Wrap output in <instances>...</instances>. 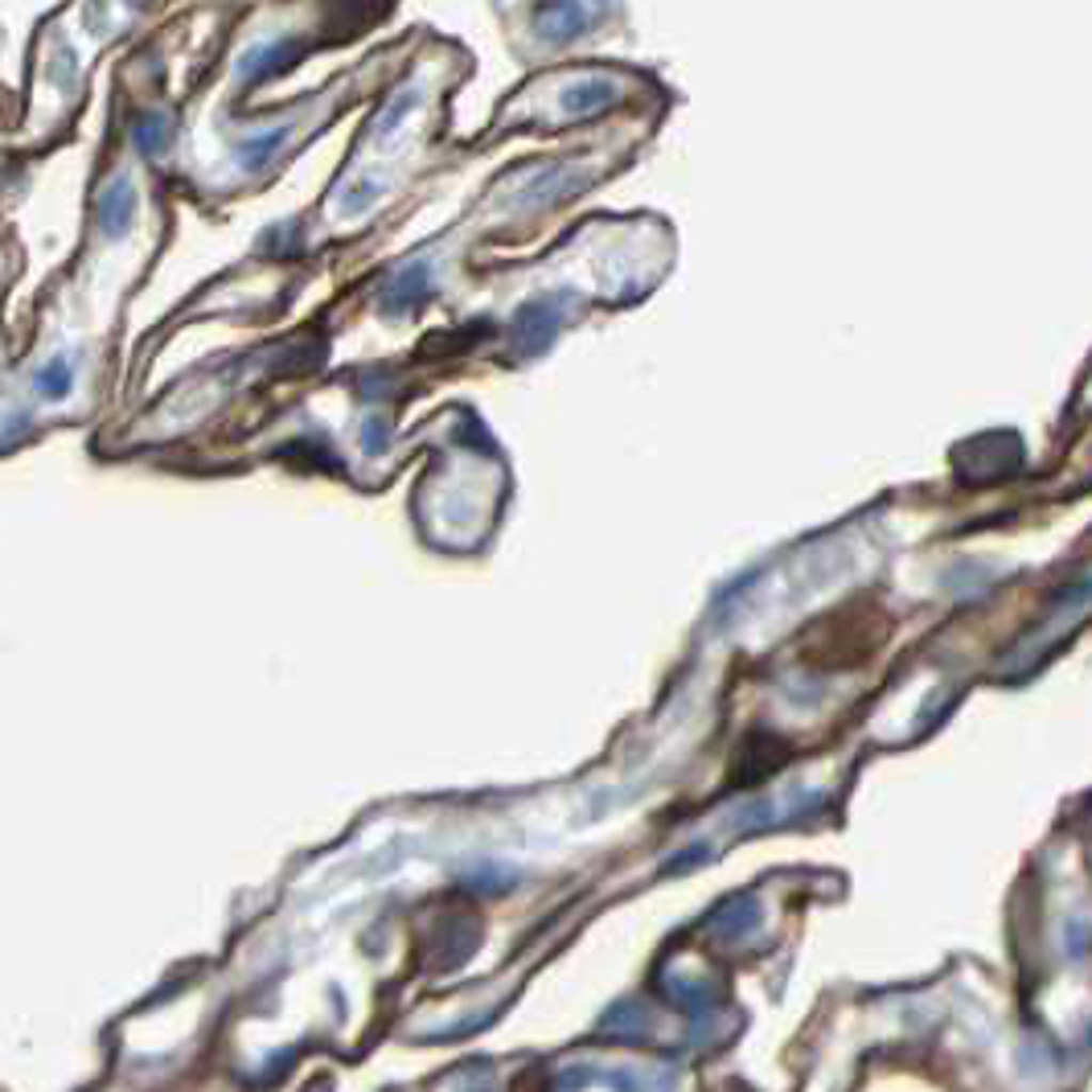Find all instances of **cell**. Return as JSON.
Listing matches in <instances>:
<instances>
[{
    "label": "cell",
    "mask_w": 1092,
    "mask_h": 1092,
    "mask_svg": "<svg viewBox=\"0 0 1092 1092\" xmlns=\"http://www.w3.org/2000/svg\"><path fill=\"white\" fill-rule=\"evenodd\" d=\"M608 13V0H542L534 9V29L547 42H571L587 29H596Z\"/></svg>",
    "instance_id": "cell-1"
},
{
    "label": "cell",
    "mask_w": 1092,
    "mask_h": 1092,
    "mask_svg": "<svg viewBox=\"0 0 1092 1092\" xmlns=\"http://www.w3.org/2000/svg\"><path fill=\"white\" fill-rule=\"evenodd\" d=\"M300 53H304V42H296V37H284V42L259 46V50H251L247 58H242V82L271 79V75H280V70H288L292 62H300Z\"/></svg>",
    "instance_id": "cell-2"
},
{
    "label": "cell",
    "mask_w": 1092,
    "mask_h": 1092,
    "mask_svg": "<svg viewBox=\"0 0 1092 1092\" xmlns=\"http://www.w3.org/2000/svg\"><path fill=\"white\" fill-rule=\"evenodd\" d=\"M616 99H620V82L591 75V79H580L563 95V111H567V115H591V111L613 107Z\"/></svg>",
    "instance_id": "cell-3"
},
{
    "label": "cell",
    "mask_w": 1092,
    "mask_h": 1092,
    "mask_svg": "<svg viewBox=\"0 0 1092 1092\" xmlns=\"http://www.w3.org/2000/svg\"><path fill=\"white\" fill-rule=\"evenodd\" d=\"M136 213V193L128 181H111L104 189V197H99V222H104L107 235H120V231H128V222H132Z\"/></svg>",
    "instance_id": "cell-4"
},
{
    "label": "cell",
    "mask_w": 1092,
    "mask_h": 1092,
    "mask_svg": "<svg viewBox=\"0 0 1092 1092\" xmlns=\"http://www.w3.org/2000/svg\"><path fill=\"white\" fill-rule=\"evenodd\" d=\"M164 132H169V124H164L160 115H144V120L136 124V148H140V153H157L160 144H164Z\"/></svg>",
    "instance_id": "cell-5"
},
{
    "label": "cell",
    "mask_w": 1092,
    "mask_h": 1092,
    "mask_svg": "<svg viewBox=\"0 0 1092 1092\" xmlns=\"http://www.w3.org/2000/svg\"><path fill=\"white\" fill-rule=\"evenodd\" d=\"M280 140H284V128H280V132L259 136V140H247V144H242V157H247V164H259L264 157H271V153L280 148Z\"/></svg>",
    "instance_id": "cell-6"
},
{
    "label": "cell",
    "mask_w": 1092,
    "mask_h": 1092,
    "mask_svg": "<svg viewBox=\"0 0 1092 1092\" xmlns=\"http://www.w3.org/2000/svg\"><path fill=\"white\" fill-rule=\"evenodd\" d=\"M37 386H42V395H50V399H62V395H66V386H70V378H66V366H62V362H53L50 370L37 378Z\"/></svg>",
    "instance_id": "cell-7"
}]
</instances>
